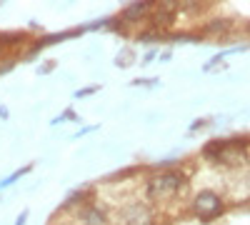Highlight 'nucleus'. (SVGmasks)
Here are the masks:
<instances>
[{
    "label": "nucleus",
    "mask_w": 250,
    "mask_h": 225,
    "mask_svg": "<svg viewBox=\"0 0 250 225\" xmlns=\"http://www.w3.org/2000/svg\"><path fill=\"white\" fill-rule=\"evenodd\" d=\"M180 183H183V178L180 175H175V173H168V175H160V178H155L153 180V190L155 193H173V190H178L180 188Z\"/></svg>",
    "instance_id": "nucleus-1"
}]
</instances>
